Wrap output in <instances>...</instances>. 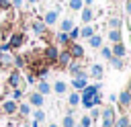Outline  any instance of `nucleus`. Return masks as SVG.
Listing matches in <instances>:
<instances>
[{
  "label": "nucleus",
  "mask_w": 131,
  "mask_h": 127,
  "mask_svg": "<svg viewBox=\"0 0 131 127\" xmlns=\"http://www.w3.org/2000/svg\"><path fill=\"white\" fill-rule=\"evenodd\" d=\"M92 76H96V78H100V74H102V66H92V72H90Z\"/></svg>",
  "instance_id": "aec40b11"
},
{
  "label": "nucleus",
  "mask_w": 131,
  "mask_h": 127,
  "mask_svg": "<svg viewBox=\"0 0 131 127\" xmlns=\"http://www.w3.org/2000/svg\"><path fill=\"white\" fill-rule=\"evenodd\" d=\"M29 2H35V0H29Z\"/></svg>",
  "instance_id": "58836bf2"
},
{
  "label": "nucleus",
  "mask_w": 131,
  "mask_h": 127,
  "mask_svg": "<svg viewBox=\"0 0 131 127\" xmlns=\"http://www.w3.org/2000/svg\"><path fill=\"white\" fill-rule=\"evenodd\" d=\"M23 43V35H12V39H10V47H18Z\"/></svg>",
  "instance_id": "f8f14e48"
},
{
  "label": "nucleus",
  "mask_w": 131,
  "mask_h": 127,
  "mask_svg": "<svg viewBox=\"0 0 131 127\" xmlns=\"http://www.w3.org/2000/svg\"><path fill=\"white\" fill-rule=\"evenodd\" d=\"M45 59H47L49 64H53V61L57 59V49H55L53 45H49V47H47V51H45Z\"/></svg>",
  "instance_id": "20e7f679"
},
{
  "label": "nucleus",
  "mask_w": 131,
  "mask_h": 127,
  "mask_svg": "<svg viewBox=\"0 0 131 127\" xmlns=\"http://www.w3.org/2000/svg\"><path fill=\"white\" fill-rule=\"evenodd\" d=\"M129 88H131V84H129Z\"/></svg>",
  "instance_id": "ea45409f"
},
{
  "label": "nucleus",
  "mask_w": 131,
  "mask_h": 127,
  "mask_svg": "<svg viewBox=\"0 0 131 127\" xmlns=\"http://www.w3.org/2000/svg\"><path fill=\"white\" fill-rule=\"evenodd\" d=\"M59 64H61V66H68V64H70V53H68V51L59 53Z\"/></svg>",
  "instance_id": "4468645a"
},
{
  "label": "nucleus",
  "mask_w": 131,
  "mask_h": 127,
  "mask_svg": "<svg viewBox=\"0 0 131 127\" xmlns=\"http://www.w3.org/2000/svg\"><path fill=\"white\" fill-rule=\"evenodd\" d=\"M113 45H115V47H113L111 53H115V57H123V55H125V47L121 45V41H119V43H113Z\"/></svg>",
  "instance_id": "39448f33"
},
{
  "label": "nucleus",
  "mask_w": 131,
  "mask_h": 127,
  "mask_svg": "<svg viewBox=\"0 0 131 127\" xmlns=\"http://www.w3.org/2000/svg\"><path fill=\"white\" fill-rule=\"evenodd\" d=\"M57 41H59V43H63V45H68V43H70L68 33H59V35H57Z\"/></svg>",
  "instance_id": "a211bd4d"
},
{
  "label": "nucleus",
  "mask_w": 131,
  "mask_h": 127,
  "mask_svg": "<svg viewBox=\"0 0 131 127\" xmlns=\"http://www.w3.org/2000/svg\"><path fill=\"white\" fill-rule=\"evenodd\" d=\"M2 109H4V113H14V111H16V102H12V100H6V102L2 104Z\"/></svg>",
  "instance_id": "6e6552de"
},
{
  "label": "nucleus",
  "mask_w": 131,
  "mask_h": 127,
  "mask_svg": "<svg viewBox=\"0 0 131 127\" xmlns=\"http://www.w3.org/2000/svg\"><path fill=\"white\" fill-rule=\"evenodd\" d=\"M18 111H20L23 115H29V111H31V109H29V104H20V107H18Z\"/></svg>",
  "instance_id": "cd10ccee"
},
{
  "label": "nucleus",
  "mask_w": 131,
  "mask_h": 127,
  "mask_svg": "<svg viewBox=\"0 0 131 127\" xmlns=\"http://www.w3.org/2000/svg\"><path fill=\"white\" fill-rule=\"evenodd\" d=\"M14 64H16V66H23V64H25V59H23V57H18V55H16V57H14Z\"/></svg>",
  "instance_id": "72a5a7b5"
},
{
  "label": "nucleus",
  "mask_w": 131,
  "mask_h": 127,
  "mask_svg": "<svg viewBox=\"0 0 131 127\" xmlns=\"http://www.w3.org/2000/svg\"><path fill=\"white\" fill-rule=\"evenodd\" d=\"M127 12H129V14H131V0H129V2H127Z\"/></svg>",
  "instance_id": "c9c22d12"
},
{
  "label": "nucleus",
  "mask_w": 131,
  "mask_h": 127,
  "mask_svg": "<svg viewBox=\"0 0 131 127\" xmlns=\"http://www.w3.org/2000/svg\"><path fill=\"white\" fill-rule=\"evenodd\" d=\"M55 18H57V10H51V12H47L45 23H47V25H53V23H55Z\"/></svg>",
  "instance_id": "9b49d317"
},
{
  "label": "nucleus",
  "mask_w": 131,
  "mask_h": 127,
  "mask_svg": "<svg viewBox=\"0 0 131 127\" xmlns=\"http://www.w3.org/2000/svg\"><path fill=\"white\" fill-rule=\"evenodd\" d=\"M55 92L63 94V92H66V84H63V82H55Z\"/></svg>",
  "instance_id": "5701e85b"
},
{
  "label": "nucleus",
  "mask_w": 131,
  "mask_h": 127,
  "mask_svg": "<svg viewBox=\"0 0 131 127\" xmlns=\"http://www.w3.org/2000/svg\"><path fill=\"white\" fill-rule=\"evenodd\" d=\"M35 119H37V121H43V119H45V113H43V111H37V113H35Z\"/></svg>",
  "instance_id": "7c9ffc66"
},
{
  "label": "nucleus",
  "mask_w": 131,
  "mask_h": 127,
  "mask_svg": "<svg viewBox=\"0 0 131 127\" xmlns=\"http://www.w3.org/2000/svg\"><path fill=\"white\" fill-rule=\"evenodd\" d=\"M86 4H92V0H86Z\"/></svg>",
  "instance_id": "e433bc0d"
},
{
  "label": "nucleus",
  "mask_w": 131,
  "mask_h": 127,
  "mask_svg": "<svg viewBox=\"0 0 131 127\" xmlns=\"http://www.w3.org/2000/svg\"><path fill=\"white\" fill-rule=\"evenodd\" d=\"M70 8L80 10V8H82V0H70Z\"/></svg>",
  "instance_id": "4be33fe9"
},
{
  "label": "nucleus",
  "mask_w": 131,
  "mask_h": 127,
  "mask_svg": "<svg viewBox=\"0 0 131 127\" xmlns=\"http://www.w3.org/2000/svg\"><path fill=\"white\" fill-rule=\"evenodd\" d=\"M100 43H102V39H100L98 35H92V37H90V45H92V47H98Z\"/></svg>",
  "instance_id": "6ab92c4d"
},
{
  "label": "nucleus",
  "mask_w": 131,
  "mask_h": 127,
  "mask_svg": "<svg viewBox=\"0 0 131 127\" xmlns=\"http://www.w3.org/2000/svg\"><path fill=\"white\" fill-rule=\"evenodd\" d=\"M47 92H49V84L47 82H41L39 84V94H47Z\"/></svg>",
  "instance_id": "412c9836"
},
{
  "label": "nucleus",
  "mask_w": 131,
  "mask_h": 127,
  "mask_svg": "<svg viewBox=\"0 0 131 127\" xmlns=\"http://www.w3.org/2000/svg\"><path fill=\"white\" fill-rule=\"evenodd\" d=\"M115 123V111L113 109H106L104 113H102V125L104 127H111Z\"/></svg>",
  "instance_id": "7ed1b4c3"
},
{
  "label": "nucleus",
  "mask_w": 131,
  "mask_h": 127,
  "mask_svg": "<svg viewBox=\"0 0 131 127\" xmlns=\"http://www.w3.org/2000/svg\"><path fill=\"white\" fill-rule=\"evenodd\" d=\"M119 100H121V104H123V107H129V104H131V92H129V90H125V92H121V96H119Z\"/></svg>",
  "instance_id": "423d86ee"
},
{
  "label": "nucleus",
  "mask_w": 131,
  "mask_h": 127,
  "mask_svg": "<svg viewBox=\"0 0 131 127\" xmlns=\"http://www.w3.org/2000/svg\"><path fill=\"white\" fill-rule=\"evenodd\" d=\"M49 127H57V125H49Z\"/></svg>",
  "instance_id": "4c0bfd02"
},
{
  "label": "nucleus",
  "mask_w": 131,
  "mask_h": 127,
  "mask_svg": "<svg viewBox=\"0 0 131 127\" xmlns=\"http://www.w3.org/2000/svg\"><path fill=\"white\" fill-rule=\"evenodd\" d=\"M80 102V96L78 94H70V104H78Z\"/></svg>",
  "instance_id": "bb28decb"
},
{
  "label": "nucleus",
  "mask_w": 131,
  "mask_h": 127,
  "mask_svg": "<svg viewBox=\"0 0 131 127\" xmlns=\"http://www.w3.org/2000/svg\"><path fill=\"white\" fill-rule=\"evenodd\" d=\"M10 84H12V86L18 84V72H12V76H10Z\"/></svg>",
  "instance_id": "393cba45"
},
{
  "label": "nucleus",
  "mask_w": 131,
  "mask_h": 127,
  "mask_svg": "<svg viewBox=\"0 0 131 127\" xmlns=\"http://www.w3.org/2000/svg\"><path fill=\"white\" fill-rule=\"evenodd\" d=\"M70 29H72V20H70V18H66V20H61V31H63V33H68Z\"/></svg>",
  "instance_id": "dca6fc26"
},
{
  "label": "nucleus",
  "mask_w": 131,
  "mask_h": 127,
  "mask_svg": "<svg viewBox=\"0 0 131 127\" xmlns=\"http://www.w3.org/2000/svg\"><path fill=\"white\" fill-rule=\"evenodd\" d=\"M98 102H100V86H84L82 88V104L90 109Z\"/></svg>",
  "instance_id": "f257e3e1"
},
{
  "label": "nucleus",
  "mask_w": 131,
  "mask_h": 127,
  "mask_svg": "<svg viewBox=\"0 0 131 127\" xmlns=\"http://www.w3.org/2000/svg\"><path fill=\"white\" fill-rule=\"evenodd\" d=\"M102 55H104V57H111L113 53H111V49H108V47H104V49H102Z\"/></svg>",
  "instance_id": "473e14b6"
},
{
  "label": "nucleus",
  "mask_w": 131,
  "mask_h": 127,
  "mask_svg": "<svg viewBox=\"0 0 131 127\" xmlns=\"http://www.w3.org/2000/svg\"><path fill=\"white\" fill-rule=\"evenodd\" d=\"M63 127H74V119H72L70 115H68V117L63 119Z\"/></svg>",
  "instance_id": "a878e982"
},
{
  "label": "nucleus",
  "mask_w": 131,
  "mask_h": 127,
  "mask_svg": "<svg viewBox=\"0 0 131 127\" xmlns=\"http://www.w3.org/2000/svg\"><path fill=\"white\" fill-rule=\"evenodd\" d=\"M70 37H72V39L80 37V31H78V29H70Z\"/></svg>",
  "instance_id": "c756f323"
},
{
  "label": "nucleus",
  "mask_w": 131,
  "mask_h": 127,
  "mask_svg": "<svg viewBox=\"0 0 131 127\" xmlns=\"http://www.w3.org/2000/svg\"><path fill=\"white\" fill-rule=\"evenodd\" d=\"M33 31H35V33H43V31H45V25L39 23V20H35V23H33Z\"/></svg>",
  "instance_id": "2eb2a0df"
},
{
  "label": "nucleus",
  "mask_w": 131,
  "mask_h": 127,
  "mask_svg": "<svg viewBox=\"0 0 131 127\" xmlns=\"http://www.w3.org/2000/svg\"><path fill=\"white\" fill-rule=\"evenodd\" d=\"M70 47H68V53H70V57H82L84 55V51H82V45H78V43H68Z\"/></svg>",
  "instance_id": "f03ea898"
},
{
  "label": "nucleus",
  "mask_w": 131,
  "mask_h": 127,
  "mask_svg": "<svg viewBox=\"0 0 131 127\" xmlns=\"http://www.w3.org/2000/svg\"><path fill=\"white\" fill-rule=\"evenodd\" d=\"M90 18H92V10L90 8H84L82 10V20L84 23H90Z\"/></svg>",
  "instance_id": "ddd939ff"
},
{
  "label": "nucleus",
  "mask_w": 131,
  "mask_h": 127,
  "mask_svg": "<svg viewBox=\"0 0 131 127\" xmlns=\"http://www.w3.org/2000/svg\"><path fill=\"white\" fill-rule=\"evenodd\" d=\"M72 84H74V88H76V90H82V88L86 86V78H74V82H72Z\"/></svg>",
  "instance_id": "9d476101"
},
{
  "label": "nucleus",
  "mask_w": 131,
  "mask_h": 127,
  "mask_svg": "<svg viewBox=\"0 0 131 127\" xmlns=\"http://www.w3.org/2000/svg\"><path fill=\"white\" fill-rule=\"evenodd\" d=\"M80 35H82V37H92V35H94V33H92V27H82Z\"/></svg>",
  "instance_id": "f3484780"
},
{
  "label": "nucleus",
  "mask_w": 131,
  "mask_h": 127,
  "mask_svg": "<svg viewBox=\"0 0 131 127\" xmlns=\"http://www.w3.org/2000/svg\"><path fill=\"white\" fill-rule=\"evenodd\" d=\"M113 66H115V68H121V66H123V64H121V57H117V59H113Z\"/></svg>",
  "instance_id": "f704fd0d"
},
{
  "label": "nucleus",
  "mask_w": 131,
  "mask_h": 127,
  "mask_svg": "<svg viewBox=\"0 0 131 127\" xmlns=\"http://www.w3.org/2000/svg\"><path fill=\"white\" fill-rule=\"evenodd\" d=\"M117 127H129V119L127 117H121L119 123H117Z\"/></svg>",
  "instance_id": "b1692460"
},
{
  "label": "nucleus",
  "mask_w": 131,
  "mask_h": 127,
  "mask_svg": "<svg viewBox=\"0 0 131 127\" xmlns=\"http://www.w3.org/2000/svg\"><path fill=\"white\" fill-rule=\"evenodd\" d=\"M111 27H113V29H119V27H121V20H119V18H113V20H111Z\"/></svg>",
  "instance_id": "c85d7f7f"
},
{
  "label": "nucleus",
  "mask_w": 131,
  "mask_h": 127,
  "mask_svg": "<svg viewBox=\"0 0 131 127\" xmlns=\"http://www.w3.org/2000/svg\"><path fill=\"white\" fill-rule=\"evenodd\" d=\"M108 39H111L113 43H119V41H121V33H119V29H113V31L108 33Z\"/></svg>",
  "instance_id": "1a4fd4ad"
},
{
  "label": "nucleus",
  "mask_w": 131,
  "mask_h": 127,
  "mask_svg": "<svg viewBox=\"0 0 131 127\" xmlns=\"http://www.w3.org/2000/svg\"><path fill=\"white\" fill-rule=\"evenodd\" d=\"M90 123H92L90 117H84V119H82V127H90Z\"/></svg>",
  "instance_id": "2f4dec72"
},
{
  "label": "nucleus",
  "mask_w": 131,
  "mask_h": 127,
  "mask_svg": "<svg viewBox=\"0 0 131 127\" xmlns=\"http://www.w3.org/2000/svg\"><path fill=\"white\" fill-rule=\"evenodd\" d=\"M31 104H33V107H41V104H43V94L33 92V94H31Z\"/></svg>",
  "instance_id": "0eeeda50"
}]
</instances>
